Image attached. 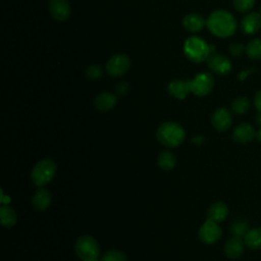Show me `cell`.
I'll return each mask as SVG.
<instances>
[{
  "instance_id": "cell-1",
  "label": "cell",
  "mask_w": 261,
  "mask_h": 261,
  "mask_svg": "<svg viewBox=\"0 0 261 261\" xmlns=\"http://www.w3.org/2000/svg\"><path fill=\"white\" fill-rule=\"evenodd\" d=\"M206 25L212 35L218 38H228L237 30V19L230 12L219 9L208 16Z\"/></svg>"
},
{
  "instance_id": "cell-2",
  "label": "cell",
  "mask_w": 261,
  "mask_h": 261,
  "mask_svg": "<svg viewBox=\"0 0 261 261\" xmlns=\"http://www.w3.org/2000/svg\"><path fill=\"white\" fill-rule=\"evenodd\" d=\"M156 138L163 146L167 148H175L182 144L186 138V133L179 123L166 121L158 126Z\"/></svg>"
},
{
  "instance_id": "cell-3",
  "label": "cell",
  "mask_w": 261,
  "mask_h": 261,
  "mask_svg": "<svg viewBox=\"0 0 261 261\" xmlns=\"http://www.w3.org/2000/svg\"><path fill=\"white\" fill-rule=\"evenodd\" d=\"M184 52L189 60L196 63L204 61L211 54L210 45H208L204 39L197 36L190 37L186 40Z\"/></svg>"
},
{
  "instance_id": "cell-4",
  "label": "cell",
  "mask_w": 261,
  "mask_h": 261,
  "mask_svg": "<svg viewBox=\"0 0 261 261\" xmlns=\"http://www.w3.org/2000/svg\"><path fill=\"white\" fill-rule=\"evenodd\" d=\"M56 170L57 166L55 162L49 158H45L37 162L36 165L33 167L31 172V178L37 187L42 188L53 179Z\"/></svg>"
},
{
  "instance_id": "cell-5",
  "label": "cell",
  "mask_w": 261,
  "mask_h": 261,
  "mask_svg": "<svg viewBox=\"0 0 261 261\" xmlns=\"http://www.w3.org/2000/svg\"><path fill=\"white\" fill-rule=\"evenodd\" d=\"M74 251L82 261H98L100 256L99 244L90 236L80 237L75 241Z\"/></svg>"
},
{
  "instance_id": "cell-6",
  "label": "cell",
  "mask_w": 261,
  "mask_h": 261,
  "mask_svg": "<svg viewBox=\"0 0 261 261\" xmlns=\"http://www.w3.org/2000/svg\"><path fill=\"white\" fill-rule=\"evenodd\" d=\"M191 93L198 97H204L211 93L214 87V77L209 72H200L189 81Z\"/></svg>"
},
{
  "instance_id": "cell-7",
  "label": "cell",
  "mask_w": 261,
  "mask_h": 261,
  "mask_svg": "<svg viewBox=\"0 0 261 261\" xmlns=\"http://www.w3.org/2000/svg\"><path fill=\"white\" fill-rule=\"evenodd\" d=\"M198 234H199V239L202 243H204L206 245H212V244L217 243L220 240V238L222 236V229L217 222L207 219L200 226Z\"/></svg>"
},
{
  "instance_id": "cell-8",
  "label": "cell",
  "mask_w": 261,
  "mask_h": 261,
  "mask_svg": "<svg viewBox=\"0 0 261 261\" xmlns=\"http://www.w3.org/2000/svg\"><path fill=\"white\" fill-rule=\"evenodd\" d=\"M130 67V60L126 54H115L106 63V71L109 75L117 77L123 75Z\"/></svg>"
},
{
  "instance_id": "cell-9",
  "label": "cell",
  "mask_w": 261,
  "mask_h": 261,
  "mask_svg": "<svg viewBox=\"0 0 261 261\" xmlns=\"http://www.w3.org/2000/svg\"><path fill=\"white\" fill-rule=\"evenodd\" d=\"M206 60L209 69L216 74L225 75L231 70L230 60L222 54L211 53Z\"/></svg>"
},
{
  "instance_id": "cell-10",
  "label": "cell",
  "mask_w": 261,
  "mask_h": 261,
  "mask_svg": "<svg viewBox=\"0 0 261 261\" xmlns=\"http://www.w3.org/2000/svg\"><path fill=\"white\" fill-rule=\"evenodd\" d=\"M211 123L218 132H226L232 124V115L226 108L216 109L211 116Z\"/></svg>"
},
{
  "instance_id": "cell-11",
  "label": "cell",
  "mask_w": 261,
  "mask_h": 261,
  "mask_svg": "<svg viewBox=\"0 0 261 261\" xmlns=\"http://www.w3.org/2000/svg\"><path fill=\"white\" fill-rule=\"evenodd\" d=\"M256 129L254 126L247 122L238 124L232 130V139L239 144H247L254 140L256 137Z\"/></svg>"
},
{
  "instance_id": "cell-12",
  "label": "cell",
  "mask_w": 261,
  "mask_h": 261,
  "mask_svg": "<svg viewBox=\"0 0 261 261\" xmlns=\"http://www.w3.org/2000/svg\"><path fill=\"white\" fill-rule=\"evenodd\" d=\"M48 9L51 16L59 21L67 19L70 15V5L67 0H50Z\"/></svg>"
},
{
  "instance_id": "cell-13",
  "label": "cell",
  "mask_w": 261,
  "mask_h": 261,
  "mask_svg": "<svg viewBox=\"0 0 261 261\" xmlns=\"http://www.w3.org/2000/svg\"><path fill=\"white\" fill-rule=\"evenodd\" d=\"M261 29V14L250 12L241 20V30L246 35H254Z\"/></svg>"
},
{
  "instance_id": "cell-14",
  "label": "cell",
  "mask_w": 261,
  "mask_h": 261,
  "mask_svg": "<svg viewBox=\"0 0 261 261\" xmlns=\"http://www.w3.org/2000/svg\"><path fill=\"white\" fill-rule=\"evenodd\" d=\"M245 242L240 237H232L224 244V253L229 259L240 258L245 251Z\"/></svg>"
},
{
  "instance_id": "cell-15",
  "label": "cell",
  "mask_w": 261,
  "mask_h": 261,
  "mask_svg": "<svg viewBox=\"0 0 261 261\" xmlns=\"http://www.w3.org/2000/svg\"><path fill=\"white\" fill-rule=\"evenodd\" d=\"M51 202H52V196L50 192L43 188H40L39 190H37L32 198L33 206L39 211L47 210L50 207Z\"/></svg>"
},
{
  "instance_id": "cell-16",
  "label": "cell",
  "mask_w": 261,
  "mask_h": 261,
  "mask_svg": "<svg viewBox=\"0 0 261 261\" xmlns=\"http://www.w3.org/2000/svg\"><path fill=\"white\" fill-rule=\"evenodd\" d=\"M167 90L172 97L179 100H184L188 96V94L191 92L189 81H182V80L171 81L167 87Z\"/></svg>"
},
{
  "instance_id": "cell-17",
  "label": "cell",
  "mask_w": 261,
  "mask_h": 261,
  "mask_svg": "<svg viewBox=\"0 0 261 261\" xmlns=\"http://www.w3.org/2000/svg\"><path fill=\"white\" fill-rule=\"evenodd\" d=\"M228 208L226 206V204H224L223 202H215L213 203L209 209H208V213H207V219L212 220L214 222H222L224 221L227 216H228Z\"/></svg>"
},
{
  "instance_id": "cell-18",
  "label": "cell",
  "mask_w": 261,
  "mask_h": 261,
  "mask_svg": "<svg viewBox=\"0 0 261 261\" xmlns=\"http://www.w3.org/2000/svg\"><path fill=\"white\" fill-rule=\"evenodd\" d=\"M182 25L186 31L196 33L206 25V20L199 13H189L182 18Z\"/></svg>"
},
{
  "instance_id": "cell-19",
  "label": "cell",
  "mask_w": 261,
  "mask_h": 261,
  "mask_svg": "<svg viewBox=\"0 0 261 261\" xmlns=\"http://www.w3.org/2000/svg\"><path fill=\"white\" fill-rule=\"evenodd\" d=\"M117 102V98L114 94L109 92H103L99 94L94 101V105L97 110L105 112L111 110Z\"/></svg>"
},
{
  "instance_id": "cell-20",
  "label": "cell",
  "mask_w": 261,
  "mask_h": 261,
  "mask_svg": "<svg viewBox=\"0 0 261 261\" xmlns=\"http://www.w3.org/2000/svg\"><path fill=\"white\" fill-rule=\"evenodd\" d=\"M244 242L251 250H261V227L249 229L244 237Z\"/></svg>"
},
{
  "instance_id": "cell-21",
  "label": "cell",
  "mask_w": 261,
  "mask_h": 261,
  "mask_svg": "<svg viewBox=\"0 0 261 261\" xmlns=\"http://www.w3.org/2000/svg\"><path fill=\"white\" fill-rule=\"evenodd\" d=\"M0 219L2 226L10 228L15 225L17 221V214L10 206L2 205L0 208Z\"/></svg>"
},
{
  "instance_id": "cell-22",
  "label": "cell",
  "mask_w": 261,
  "mask_h": 261,
  "mask_svg": "<svg viewBox=\"0 0 261 261\" xmlns=\"http://www.w3.org/2000/svg\"><path fill=\"white\" fill-rule=\"evenodd\" d=\"M159 167L164 170V171H169L172 170L175 167L176 164V158L174 154L170 151H162L158 155L157 159Z\"/></svg>"
},
{
  "instance_id": "cell-23",
  "label": "cell",
  "mask_w": 261,
  "mask_h": 261,
  "mask_svg": "<svg viewBox=\"0 0 261 261\" xmlns=\"http://www.w3.org/2000/svg\"><path fill=\"white\" fill-rule=\"evenodd\" d=\"M231 111L238 115L241 114H245L246 112H248V110L251 107V103L250 100L245 97V96H240L237 97L232 102H231Z\"/></svg>"
},
{
  "instance_id": "cell-24",
  "label": "cell",
  "mask_w": 261,
  "mask_h": 261,
  "mask_svg": "<svg viewBox=\"0 0 261 261\" xmlns=\"http://www.w3.org/2000/svg\"><path fill=\"white\" fill-rule=\"evenodd\" d=\"M246 54L253 60L261 59V39L256 38L250 41L246 46Z\"/></svg>"
},
{
  "instance_id": "cell-25",
  "label": "cell",
  "mask_w": 261,
  "mask_h": 261,
  "mask_svg": "<svg viewBox=\"0 0 261 261\" xmlns=\"http://www.w3.org/2000/svg\"><path fill=\"white\" fill-rule=\"evenodd\" d=\"M249 229H250L249 228V223L244 219L234 220L231 223L230 227H229L230 233L233 237H240V238H244Z\"/></svg>"
},
{
  "instance_id": "cell-26",
  "label": "cell",
  "mask_w": 261,
  "mask_h": 261,
  "mask_svg": "<svg viewBox=\"0 0 261 261\" xmlns=\"http://www.w3.org/2000/svg\"><path fill=\"white\" fill-rule=\"evenodd\" d=\"M102 261H126V256L121 251L110 250L103 255Z\"/></svg>"
},
{
  "instance_id": "cell-27",
  "label": "cell",
  "mask_w": 261,
  "mask_h": 261,
  "mask_svg": "<svg viewBox=\"0 0 261 261\" xmlns=\"http://www.w3.org/2000/svg\"><path fill=\"white\" fill-rule=\"evenodd\" d=\"M255 0H233V6L239 12H248L253 8Z\"/></svg>"
},
{
  "instance_id": "cell-28",
  "label": "cell",
  "mask_w": 261,
  "mask_h": 261,
  "mask_svg": "<svg viewBox=\"0 0 261 261\" xmlns=\"http://www.w3.org/2000/svg\"><path fill=\"white\" fill-rule=\"evenodd\" d=\"M102 68L97 64H91L86 68V75L90 80H98L102 76Z\"/></svg>"
},
{
  "instance_id": "cell-29",
  "label": "cell",
  "mask_w": 261,
  "mask_h": 261,
  "mask_svg": "<svg viewBox=\"0 0 261 261\" xmlns=\"http://www.w3.org/2000/svg\"><path fill=\"white\" fill-rule=\"evenodd\" d=\"M228 51H229L230 55H232L234 57H240V56H242V54L244 52H246V47H244L243 44L236 42V43H231L229 45Z\"/></svg>"
},
{
  "instance_id": "cell-30",
  "label": "cell",
  "mask_w": 261,
  "mask_h": 261,
  "mask_svg": "<svg viewBox=\"0 0 261 261\" xmlns=\"http://www.w3.org/2000/svg\"><path fill=\"white\" fill-rule=\"evenodd\" d=\"M128 92V84L125 82H119L115 86V93L118 96H124Z\"/></svg>"
},
{
  "instance_id": "cell-31",
  "label": "cell",
  "mask_w": 261,
  "mask_h": 261,
  "mask_svg": "<svg viewBox=\"0 0 261 261\" xmlns=\"http://www.w3.org/2000/svg\"><path fill=\"white\" fill-rule=\"evenodd\" d=\"M254 106L257 109L258 113H261V90H259L254 97Z\"/></svg>"
},
{
  "instance_id": "cell-32",
  "label": "cell",
  "mask_w": 261,
  "mask_h": 261,
  "mask_svg": "<svg viewBox=\"0 0 261 261\" xmlns=\"http://www.w3.org/2000/svg\"><path fill=\"white\" fill-rule=\"evenodd\" d=\"M256 138H257V140L261 143V127L257 130V133H256Z\"/></svg>"
},
{
  "instance_id": "cell-33",
  "label": "cell",
  "mask_w": 261,
  "mask_h": 261,
  "mask_svg": "<svg viewBox=\"0 0 261 261\" xmlns=\"http://www.w3.org/2000/svg\"><path fill=\"white\" fill-rule=\"evenodd\" d=\"M256 122L261 126V113H258L256 115Z\"/></svg>"
},
{
  "instance_id": "cell-34",
  "label": "cell",
  "mask_w": 261,
  "mask_h": 261,
  "mask_svg": "<svg viewBox=\"0 0 261 261\" xmlns=\"http://www.w3.org/2000/svg\"><path fill=\"white\" fill-rule=\"evenodd\" d=\"M260 14H261V9H260Z\"/></svg>"
},
{
  "instance_id": "cell-35",
  "label": "cell",
  "mask_w": 261,
  "mask_h": 261,
  "mask_svg": "<svg viewBox=\"0 0 261 261\" xmlns=\"http://www.w3.org/2000/svg\"><path fill=\"white\" fill-rule=\"evenodd\" d=\"M101 261H102V260H101Z\"/></svg>"
}]
</instances>
